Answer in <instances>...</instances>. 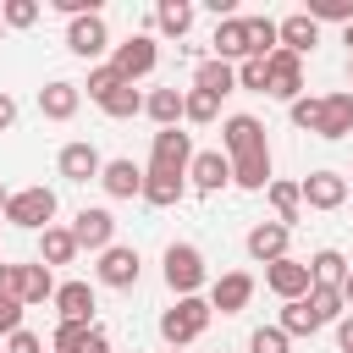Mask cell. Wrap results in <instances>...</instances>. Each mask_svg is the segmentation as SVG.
<instances>
[{
  "instance_id": "cell-10",
  "label": "cell",
  "mask_w": 353,
  "mask_h": 353,
  "mask_svg": "<svg viewBox=\"0 0 353 353\" xmlns=\"http://www.w3.org/2000/svg\"><path fill=\"white\" fill-rule=\"evenodd\" d=\"M265 94H270V99H287V105L303 94V61H298L292 50H276V55L265 61Z\"/></svg>"
},
{
  "instance_id": "cell-34",
  "label": "cell",
  "mask_w": 353,
  "mask_h": 353,
  "mask_svg": "<svg viewBox=\"0 0 353 353\" xmlns=\"http://www.w3.org/2000/svg\"><path fill=\"white\" fill-rule=\"evenodd\" d=\"M215 116H221V99H210V94H199V88H182V121L210 127Z\"/></svg>"
},
{
  "instance_id": "cell-30",
  "label": "cell",
  "mask_w": 353,
  "mask_h": 353,
  "mask_svg": "<svg viewBox=\"0 0 353 353\" xmlns=\"http://www.w3.org/2000/svg\"><path fill=\"white\" fill-rule=\"evenodd\" d=\"M309 281H314V287H342V281H347V259H342L336 248H320V254L309 259Z\"/></svg>"
},
{
  "instance_id": "cell-11",
  "label": "cell",
  "mask_w": 353,
  "mask_h": 353,
  "mask_svg": "<svg viewBox=\"0 0 353 353\" xmlns=\"http://www.w3.org/2000/svg\"><path fill=\"white\" fill-rule=\"evenodd\" d=\"M138 248H127V243H110L105 254H99V265H94V276H99V287H116V292H127V287H138Z\"/></svg>"
},
{
  "instance_id": "cell-1",
  "label": "cell",
  "mask_w": 353,
  "mask_h": 353,
  "mask_svg": "<svg viewBox=\"0 0 353 353\" xmlns=\"http://www.w3.org/2000/svg\"><path fill=\"white\" fill-rule=\"evenodd\" d=\"M221 143H226V165H232V182L248 188V193H265L270 188V138H265V121L237 110L221 121Z\"/></svg>"
},
{
  "instance_id": "cell-13",
  "label": "cell",
  "mask_w": 353,
  "mask_h": 353,
  "mask_svg": "<svg viewBox=\"0 0 353 353\" xmlns=\"http://www.w3.org/2000/svg\"><path fill=\"white\" fill-rule=\"evenodd\" d=\"M265 287H270V292H276L281 303H292V298H309V287H314V281H309V265L287 254V259L265 265Z\"/></svg>"
},
{
  "instance_id": "cell-36",
  "label": "cell",
  "mask_w": 353,
  "mask_h": 353,
  "mask_svg": "<svg viewBox=\"0 0 353 353\" xmlns=\"http://www.w3.org/2000/svg\"><path fill=\"white\" fill-rule=\"evenodd\" d=\"M88 331H94L88 320H61V325H55V336H50V347H55V353H77V347L88 342Z\"/></svg>"
},
{
  "instance_id": "cell-46",
  "label": "cell",
  "mask_w": 353,
  "mask_h": 353,
  "mask_svg": "<svg viewBox=\"0 0 353 353\" xmlns=\"http://www.w3.org/2000/svg\"><path fill=\"white\" fill-rule=\"evenodd\" d=\"M11 121H17V99H11V94H0V132H6Z\"/></svg>"
},
{
  "instance_id": "cell-8",
  "label": "cell",
  "mask_w": 353,
  "mask_h": 353,
  "mask_svg": "<svg viewBox=\"0 0 353 353\" xmlns=\"http://www.w3.org/2000/svg\"><path fill=\"white\" fill-rule=\"evenodd\" d=\"M72 237H77V248H94V254H105L110 243H116V215L105 210V204H83L77 215H72V226H66Z\"/></svg>"
},
{
  "instance_id": "cell-19",
  "label": "cell",
  "mask_w": 353,
  "mask_h": 353,
  "mask_svg": "<svg viewBox=\"0 0 353 353\" xmlns=\"http://www.w3.org/2000/svg\"><path fill=\"white\" fill-rule=\"evenodd\" d=\"M276 44H281V50H292V55L303 61V55L320 44V22H314V17H303V11H292V17H281V22H276Z\"/></svg>"
},
{
  "instance_id": "cell-6",
  "label": "cell",
  "mask_w": 353,
  "mask_h": 353,
  "mask_svg": "<svg viewBox=\"0 0 353 353\" xmlns=\"http://www.w3.org/2000/svg\"><path fill=\"white\" fill-rule=\"evenodd\" d=\"M188 165H193V132H182V127H160V132H154V149H149V171L188 176Z\"/></svg>"
},
{
  "instance_id": "cell-4",
  "label": "cell",
  "mask_w": 353,
  "mask_h": 353,
  "mask_svg": "<svg viewBox=\"0 0 353 353\" xmlns=\"http://www.w3.org/2000/svg\"><path fill=\"white\" fill-rule=\"evenodd\" d=\"M0 298H17L22 309L28 303H44V298H55V276L33 259V265H6L0 259Z\"/></svg>"
},
{
  "instance_id": "cell-5",
  "label": "cell",
  "mask_w": 353,
  "mask_h": 353,
  "mask_svg": "<svg viewBox=\"0 0 353 353\" xmlns=\"http://www.w3.org/2000/svg\"><path fill=\"white\" fill-rule=\"evenodd\" d=\"M165 287L176 298H199V287H204V254L193 243H171L165 248Z\"/></svg>"
},
{
  "instance_id": "cell-50",
  "label": "cell",
  "mask_w": 353,
  "mask_h": 353,
  "mask_svg": "<svg viewBox=\"0 0 353 353\" xmlns=\"http://www.w3.org/2000/svg\"><path fill=\"white\" fill-rule=\"evenodd\" d=\"M347 77H353V55H347Z\"/></svg>"
},
{
  "instance_id": "cell-20",
  "label": "cell",
  "mask_w": 353,
  "mask_h": 353,
  "mask_svg": "<svg viewBox=\"0 0 353 353\" xmlns=\"http://www.w3.org/2000/svg\"><path fill=\"white\" fill-rule=\"evenodd\" d=\"M55 165H61V176H66V182H99V171H105L99 149H94V143H83V138H77V143H66Z\"/></svg>"
},
{
  "instance_id": "cell-25",
  "label": "cell",
  "mask_w": 353,
  "mask_h": 353,
  "mask_svg": "<svg viewBox=\"0 0 353 353\" xmlns=\"http://www.w3.org/2000/svg\"><path fill=\"white\" fill-rule=\"evenodd\" d=\"M94 105H99L105 116H116V121H127V116H138V110H143V94H138L132 83H121V77H116L110 88H99V94H94Z\"/></svg>"
},
{
  "instance_id": "cell-2",
  "label": "cell",
  "mask_w": 353,
  "mask_h": 353,
  "mask_svg": "<svg viewBox=\"0 0 353 353\" xmlns=\"http://www.w3.org/2000/svg\"><path fill=\"white\" fill-rule=\"evenodd\" d=\"M210 298H176L165 314H160V336L171 342V347H188V342H199L204 331H210Z\"/></svg>"
},
{
  "instance_id": "cell-38",
  "label": "cell",
  "mask_w": 353,
  "mask_h": 353,
  "mask_svg": "<svg viewBox=\"0 0 353 353\" xmlns=\"http://www.w3.org/2000/svg\"><path fill=\"white\" fill-rule=\"evenodd\" d=\"M0 22L6 28H33L39 22V0H6L0 6Z\"/></svg>"
},
{
  "instance_id": "cell-3",
  "label": "cell",
  "mask_w": 353,
  "mask_h": 353,
  "mask_svg": "<svg viewBox=\"0 0 353 353\" xmlns=\"http://www.w3.org/2000/svg\"><path fill=\"white\" fill-rule=\"evenodd\" d=\"M6 221L22 226V232H44V226H55V188H44V182L17 188V193L6 199Z\"/></svg>"
},
{
  "instance_id": "cell-52",
  "label": "cell",
  "mask_w": 353,
  "mask_h": 353,
  "mask_svg": "<svg viewBox=\"0 0 353 353\" xmlns=\"http://www.w3.org/2000/svg\"><path fill=\"white\" fill-rule=\"evenodd\" d=\"M0 33H6V22H0Z\"/></svg>"
},
{
  "instance_id": "cell-40",
  "label": "cell",
  "mask_w": 353,
  "mask_h": 353,
  "mask_svg": "<svg viewBox=\"0 0 353 353\" xmlns=\"http://www.w3.org/2000/svg\"><path fill=\"white\" fill-rule=\"evenodd\" d=\"M248 353H287V336H281L276 325H259V331L248 336Z\"/></svg>"
},
{
  "instance_id": "cell-28",
  "label": "cell",
  "mask_w": 353,
  "mask_h": 353,
  "mask_svg": "<svg viewBox=\"0 0 353 353\" xmlns=\"http://www.w3.org/2000/svg\"><path fill=\"white\" fill-rule=\"evenodd\" d=\"M143 116L154 127H176L182 121V88H149L143 94Z\"/></svg>"
},
{
  "instance_id": "cell-18",
  "label": "cell",
  "mask_w": 353,
  "mask_h": 353,
  "mask_svg": "<svg viewBox=\"0 0 353 353\" xmlns=\"http://www.w3.org/2000/svg\"><path fill=\"white\" fill-rule=\"evenodd\" d=\"M77 105H83V88L66 83V77H50V83L39 88V116H50V121H72Z\"/></svg>"
},
{
  "instance_id": "cell-15",
  "label": "cell",
  "mask_w": 353,
  "mask_h": 353,
  "mask_svg": "<svg viewBox=\"0 0 353 353\" xmlns=\"http://www.w3.org/2000/svg\"><path fill=\"white\" fill-rule=\"evenodd\" d=\"M188 182H193V193H221V188L232 182V165H226V154H221V149H193Z\"/></svg>"
},
{
  "instance_id": "cell-17",
  "label": "cell",
  "mask_w": 353,
  "mask_h": 353,
  "mask_svg": "<svg viewBox=\"0 0 353 353\" xmlns=\"http://www.w3.org/2000/svg\"><path fill=\"white\" fill-rule=\"evenodd\" d=\"M314 132H320V138H331V143L353 132V94H347V88L320 94V121H314Z\"/></svg>"
},
{
  "instance_id": "cell-27",
  "label": "cell",
  "mask_w": 353,
  "mask_h": 353,
  "mask_svg": "<svg viewBox=\"0 0 353 353\" xmlns=\"http://www.w3.org/2000/svg\"><path fill=\"white\" fill-rule=\"evenodd\" d=\"M72 259H77V237L66 226H44L39 232V265L55 270V265H72Z\"/></svg>"
},
{
  "instance_id": "cell-47",
  "label": "cell",
  "mask_w": 353,
  "mask_h": 353,
  "mask_svg": "<svg viewBox=\"0 0 353 353\" xmlns=\"http://www.w3.org/2000/svg\"><path fill=\"white\" fill-rule=\"evenodd\" d=\"M336 292H342V303H353V270H347V281H342Z\"/></svg>"
},
{
  "instance_id": "cell-43",
  "label": "cell",
  "mask_w": 353,
  "mask_h": 353,
  "mask_svg": "<svg viewBox=\"0 0 353 353\" xmlns=\"http://www.w3.org/2000/svg\"><path fill=\"white\" fill-rule=\"evenodd\" d=\"M11 331H22V303L0 298V336H11Z\"/></svg>"
},
{
  "instance_id": "cell-51",
  "label": "cell",
  "mask_w": 353,
  "mask_h": 353,
  "mask_svg": "<svg viewBox=\"0 0 353 353\" xmlns=\"http://www.w3.org/2000/svg\"><path fill=\"white\" fill-rule=\"evenodd\" d=\"M171 353H182V347H171Z\"/></svg>"
},
{
  "instance_id": "cell-48",
  "label": "cell",
  "mask_w": 353,
  "mask_h": 353,
  "mask_svg": "<svg viewBox=\"0 0 353 353\" xmlns=\"http://www.w3.org/2000/svg\"><path fill=\"white\" fill-rule=\"evenodd\" d=\"M342 44H347V55H353V22H347V28H342Z\"/></svg>"
},
{
  "instance_id": "cell-16",
  "label": "cell",
  "mask_w": 353,
  "mask_h": 353,
  "mask_svg": "<svg viewBox=\"0 0 353 353\" xmlns=\"http://www.w3.org/2000/svg\"><path fill=\"white\" fill-rule=\"evenodd\" d=\"M287 237H292V226H281V221H259V226L243 237V248H248V259L276 265V259H287Z\"/></svg>"
},
{
  "instance_id": "cell-12",
  "label": "cell",
  "mask_w": 353,
  "mask_h": 353,
  "mask_svg": "<svg viewBox=\"0 0 353 353\" xmlns=\"http://www.w3.org/2000/svg\"><path fill=\"white\" fill-rule=\"evenodd\" d=\"M298 199H303L309 210H342V204H347V176H342V171H309V176L298 182Z\"/></svg>"
},
{
  "instance_id": "cell-29",
  "label": "cell",
  "mask_w": 353,
  "mask_h": 353,
  "mask_svg": "<svg viewBox=\"0 0 353 353\" xmlns=\"http://www.w3.org/2000/svg\"><path fill=\"white\" fill-rule=\"evenodd\" d=\"M188 28H193V6H188V0H160V6H154V33L182 39Z\"/></svg>"
},
{
  "instance_id": "cell-24",
  "label": "cell",
  "mask_w": 353,
  "mask_h": 353,
  "mask_svg": "<svg viewBox=\"0 0 353 353\" xmlns=\"http://www.w3.org/2000/svg\"><path fill=\"white\" fill-rule=\"evenodd\" d=\"M55 309H61V320H88L94 325V287L88 281H55Z\"/></svg>"
},
{
  "instance_id": "cell-31",
  "label": "cell",
  "mask_w": 353,
  "mask_h": 353,
  "mask_svg": "<svg viewBox=\"0 0 353 353\" xmlns=\"http://www.w3.org/2000/svg\"><path fill=\"white\" fill-rule=\"evenodd\" d=\"M276 331L292 342V336H314V331H320V320H314V309H309L303 298H292V303H281V325H276Z\"/></svg>"
},
{
  "instance_id": "cell-32",
  "label": "cell",
  "mask_w": 353,
  "mask_h": 353,
  "mask_svg": "<svg viewBox=\"0 0 353 353\" xmlns=\"http://www.w3.org/2000/svg\"><path fill=\"white\" fill-rule=\"evenodd\" d=\"M248 22V61H270L281 44H276V22L270 17H243Z\"/></svg>"
},
{
  "instance_id": "cell-45",
  "label": "cell",
  "mask_w": 353,
  "mask_h": 353,
  "mask_svg": "<svg viewBox=\"0 0 353 353\" xmlns=\"http://www.w3.org/2000/svg\"><path fill=\"white\" fill-rule=\"evenodd\" d=\"M77 353H110V336H105V331H99V325H94V331H88V342H83V347H77Z\"/></svg>"
},
{
  "instance_id": "cell-21",
  "label": "cell",
  "mask_w": 353,
  "mask_h": 353,
  "mask_svg": "<svg viewBox=\"0 0 353 353\" xmlns=\"http://www.w3.org/2000/svg\"><path fill=\"white\" fill-rule=\"evenodd\" d=\"M99 188H105L110 199H138V193H143V165H132L127 154H116V160H105Z\"/></svg>"
},
{
  "instance_id": "cell-14",
  "label": "cell",
  "mask_w": 353,
  "mask_h": 353,
  "mask_svg": "<svg viewBox=\"0 0 353 353\" xmlns=\"http://www.w3.org/2000/svg\"><path fill=\"white\" fill-rule=\"evenodd\" d=\"M248 298H254V276L248 270H226V276L210 281V309H221V314H243Z\"/></svg>"
},
{
  "instance_id": "cell-41",
  "label": "cell",
  "mask_w": 353,
  "mask_h": 353,
  "mask_svg": "<svg viewBox=\"0 0 353 353\" xmlns=\"http://www.w3.org/2000/svg\"><path fill=\"white\" fill-rule=\"evenodd\" d=\"M237 88L265 94V61H237Z\"/></svg>"
},
{
  "instance_id": "cell-26",
  "label": "cell",
  "mask_w": 353,
  "mask_h": 353,
  "mask_svg": "<svg viewBox=\"0 0 353 353\" xmlns=\"http://www.w3.org/2000/svg\"><path fill=\"white\" fill-rule=\"evenodd\" d=\"M182 193H188V176H165V171H143V204H154V210H171V204H182Z\"/></svg>"
},
{
  "instance_id": "cell-23",
  "label": "cell",
  "mask_w": 353,
  "mask_h": 353,
  "mask_svg": "<svg viewBox=\"0 0 353 353\" xmlns=\"http://www.w3.org/2000/svg\"><path fill=\"white\" fill-rule=\"evenodd\" d=\"M193 88H199V94H210V99H226V94L237 88V66H226V61L204 55V61L193 66Z\"/></svg>"
},
{
  "instance_id": "cell-37",
  "label": "cell",
  "mask_w": 353,
  "mask_h": 353,
  "mask_svg": "<svg viewBox=\"0 0 353 353\" xmlns=\"http://www.w3.org/2000/svg\"><path fill=\"white\" fill-rule=\"evenodd\" d=\"M303 17H314V22H353V0H309L303 6Z\"/></svg>"
},
{
  "instance_id": "cell-42",
  "label": "cell",
  "mask_w": 353,
  "mask_h": 353,
  "mask_svg": "<svg viewBox=\"0 0 353 353\" xmlns=\"http://www.w3.org/2000/svg\"><path fill=\"white\" fill-rule=\"evenodd\" d=\"M6 353H44V342L22 325V331H11V336H6Z\"/></svg>"
},
{
  "instance_id": "cell-33",
  "label": "cell",
  "mask_w": 353,
  "mask_h": 353,
  "mask_svg": "<svg viewBox=\"0 0 353 353\" xmlns=\"http://www.w3.org/2000/svg\"><path fill=\"white\" fill-rule=\"evenodd\" d=\"M265 193H270V210H276V221H281V226H292V221L303 215L298 182H276V176H270V188H265Z\"/></svg>"
},
{
  "instance_id": "cell-49",
  "label": "cell",
  "mask_w": 353,
  "mask_h": 353,
  "mask_svg": "<svg viewBox=\"0 0 353 353\" xmlns=\"http://www.w3.org/2000/svg\"><path fill=\"white\" fill-rule=\"evenodd\" d=\"M6 199H11V193H6V182H0V215H6Z\"/></svg>"
},
{
  "instance_id": "cell-44",
  "label": "cell",
  "mask_w": 353,
  "mask_h": 353,
  "mask_svg": "<svg viewBox=\"0 0 353 353\" xmlns=\"http://www.w3.org/2000/svg\"><path fill=\"white\" fill-rule=\"evenodd\" d=\"M336 347H342V353H353V314H342V320H336Z\"/></svg>"
},
{
  "instance_id": "cell-7",
  "label": "cell",
  "mask_w": 353,
  "mask_h": 353,
  "mask_svg": "<svg viewBox=\"0 0 353 353\" xmlns=\"http://www.w3.org/2000/svg\"><path fill=\"white\" fill-rule=\"evenodd\" d=\"M154 61H160V50H154V33H132L127 44H116V55H110V72H116L121 83H138V77H149V72H154Z\"/></svg>"
},
{
  "instance_id": "cell-9",
  "label": "cell",
  "mask_w": 353,
  "mask_h": 353,
  "mask_svg": "<svg viewBox=\"0 0 353 353\" xmlns=\"http://www.w3.org/2000/svg\"><path fill=\"white\" fill-rule=\"evenodd\" d=\"M66 50H72L77 61H99V55L110 50L105 17H99V11H94V17H72V22H66Z\"/></svg>"
},
{
  "instance_id": "cell-39",
  "label": "cell",
  "mask_w": 353,
  "mask_h": 353,
  "mask_svg": "<svg viewBox=\"0 0 353 353\" xmlns=\"http://www.w3.org/2000/svg\"><path fill=\"white\" fill-rule=\"evenodd\" d=\"M287 116H292V127H303V132H314V121H320V94H298L292 105H287Z\"/></svg>"
},
{
  "instance_id": "cell-35",
  "label": "cell",
  "mask_w": 353,
  "mask_h": 353,
  "mask_svg": "<svg viewBox=\"0 0 353 353\" xmlns=\"http://www.w3.org/2000/svg\"><path fill=\"white\" fill-rule=\"evenodd\" d=\"M303 303L314 309V320H320V325H331V320H342V309H347L336 287H309V298H303Z\"/></svg>"
},
{
  "instance_id": "cell-22",
  "label": "cell",
  "mask_w": 353,
  "mask_h": 353,
  "mask_svg": "<svg viewBox=\"0 0 353 353\" xmlns=\"http://www.w3.org/2000/svg\"><path fill=\"white\" fill-rule=\"evenodd\" d=\"M215 61H226V66H237V61H248V22L243 17H226V22H215Z\"/></svg>"
}]
</instances>
